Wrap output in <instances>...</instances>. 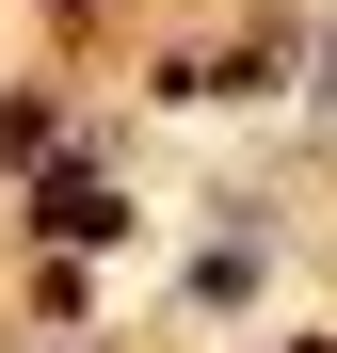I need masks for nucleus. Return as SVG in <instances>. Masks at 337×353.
<instances>
[{"label": "nucleus", "mask_w": 337, "mask_h": 353, "mask_svg": "<svg viewBox=\"0 0 337 353\" xmlns=\"http://www.w3.org/2000/svg\"><path fill=\"white\" fill-rule=\"evenodd\" d=\"M48 225H65V241H112V225H129V209H112L96 176H48Z\"/></svg>", "instance_id": "obj_1"}]
</instances>
